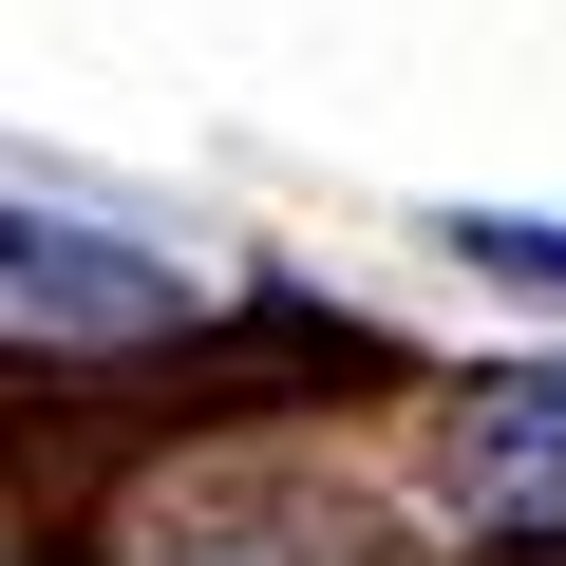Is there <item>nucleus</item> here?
I'll return each mask as SVG.
<instances>
[{"instance_id":"1","label":"nucleus","mask_w":566,"mask_h":566,"mask_svg":"<svg viewBox=\"0 0 566 566\" xmlns=\"http://www.w3.org/2000/svg\"><path fill=\"white\" fill-rule=\"evenodd\" d=\"M151 322H170V245L0 189V340H151Z\"/></svg>"},{"instance_id":"2","label":"nucleus","mask_w":566,"mask_h":566,"mask_svg":"<svg viewBox=\"0 0 566 566\" xmlns=\"http://www.w3.org/2000/svg\"><path fill=\"white\" fill-rule=\"evenodd\" d=\"M434 491H453L472 528H566V359L472 378L453 434H434Z\"/></svg>"},{"instance_id":"3","label":"nucleus","mask_w":566,"mask_h":566,"mask_svg":"<svg viewBox=\"0 0 566 566\" xmlns=\"http://www.w3.org/2000/svg\"><path fill=\"white\" fill-rule=\"evenodd\" d=\"M245 510V547H151V566H397V528L340 491V472H208Z\"/></svg>"},{"instance_id":"4","label":"nucleus","mask_w":566,"mask_h":566,"mask_svg":"<svg viewBox=\"0 0 566 566\" xmlns=\"http://www.w3.org/2000/svg\"><path fill=\"white\" fill-rule=\"evenodd\" d=\"M453 245L491 283H547V303H566V208H453Z\"/></svg>"}]
</instances>
